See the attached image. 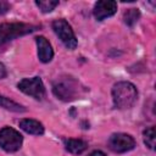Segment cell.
Listing matches in <instances>:
<instances>
[{
  "label": "cell",
  "mask_w": 156,
  "mask_h": 156,
  "mask_svg": "<svg viewBox=\"0 0 156 156\" xmlns=\"http://www.w3.org/2000/svg\"><path fill=\"white\" fill-rule=\"evenodd\" d=\"M52 29L67 49L74 50L77 48V45H78L77 38L74 35V32H73L72 27L69 26V23L66 20H63V18L55 20L52 22Z\"/></svg>",
  "instance_id": "obj_4"
},
{
  "label": "cell",
  "mask_w": 156,
  "mask_h": 156,
  "mask_svg": "<svg viewBox=\"0 0 156 156\" xmlns=\"http://www.w3.org/2000/svg\"><path fill=\"white\" fill-rule=\"evenodd\" d=\"M9 10H10V5H9V2L5 1V0H0V16L4 15V13H6Z\"/></svg>",
  "instance_id": "obj_16"
},
{
  "label": "cell",
  "mask_w": 156,
  "mask_h": 156,
  "mask_svg": "<svg viewBox=\"0 0 156 156\" xmlns=\"http://www.w3.org/2000/svg\"><path fill=\"white\" fill-rule=\"evenodd\" d=\"M23 136L16 129L11 127H4L0 129V147L6 152H15L21 149Z\"/></svg>",
  "instance_id": "obj_5"
},
{
  "label": "cell",
  "mask_w": 156,
  "mask_h": 156,
  "mask_svg": "<svg viewBox=\"0 0 156 156\" xmlns=\"http://www.w3.org/2000/svg\"><path fill=\"white\" fill-rule=\"evenodd\" d=\"M65 147L71 154L79 155V154H82L83 151L87 150L88 144H87V141H84L82 139H72V138H69V139L65 140Z\"/></svg>",
  "instance_id": "obj_11"
},
{
  "label": "cell",
  "mask_w": 156,
  "mask_h": 156,
  "mask_svg": "<svg viewBox=\"0 0 156 156\" xmlns=\"http://www.w3.org/2000/svg\"><path fill=\"white\" fill-rule=\"evenodd\" d=\"M35 43H37V48H38V57L43 63H48L52 60L54 57V50L51 48V44L49 43V40L40 35L35 38Z\"/></svg>",
  "instance_id": "obj_9"
},
{
  "label": "cell",
  "mask_w": 156,
  "mask_h": 156,
  "mask_svg": "<svg viewBox=\"0 0 156 156\" xmlns=\"http://www.w3.org/2000/svg\"><path fill=\"white\" fill-rule=\"evenodd\" d=\"M135 146V140L133 136L126 133H115L108 138V147L117 154L127 152L133 150Z\"/></svg>",
  "instance_id": "obj_7"
},
{
  "label": "cell",
  "mask_w": 156,
  "mask_h": 156,
  "mask_svg": "<svg viewBox=\"0 0 156 156\" xmlns=\"http://www.w3.org/2000/svg\"><path fill=\"white\" fill-rule=\"evenodd\" d=\"M0 107H4L5 110H9V111H12V112H24L26 108L17 104L16 101L4 96V95H0Z\"/></svg>",
  "instance_id": "obj_12"
},
{
  "label": "cell",
  "mask_w": 156,
  "mask_h": 156,
  "mask_svg": "<svg viewBox=\"0 0 156 156\" xmlns=\"http://www.w3.org/2000/svg\"><path fill=\"white\" fill-rule=\"evenodd\" d=\"M35 5L41 10V12L46 13V12H51L58 5V1L57 0H37Z\"/></svg>",
  "instance_id": "obj_15"
},
{
  "label": "cell",
  "mask_w": 156,
  "mask_h": 156,
  "mask_svg": "<svg viewBox=\"0 0 156 156\" xmlns=\"http://www.w3.org/2000/svg\"><path fill=\"white\" fill-rule=\"evenodd\" d=\"M83 87L72 77H60L52 83V93L61 101H72L78 99L83 93Z\"/></svg>",
  "instance_id": "obj_2"
},
{
  "label": "cell",
  "mask_w": 156,
  "mask_h": 156,
  "mask_svg": "<svg viewBox=\"0 0 156 156\" xmlns=\"http://www.w3.org/2000/svg\"><path fill=\"white\" fill-rule=\"evenodd\" d=\"M17 88L26 95H29L37 100H43L45 98V87L39 77L23 78L18 82Z\"/></svg>",
  "instance_id": "obj_6"
},
{
  "label": "cell",
  "mask_w": 156,
  "mask_h": 156,
  "mask_svg": "<svg viewBox=\"0 0 156 156\" xmlns=\"http://www.w3.org/2000/svg\"><path fill=\"white\" fill-rule=\"evenodd\" d=\"M6 76H7V71H6V67H5V65H4V63H1V62H0V79L5 78Z\"/></svg>",
  "instance_id": "obj_17"
},
{
  "label": "cell",
  "mask_w": 156,
  "mask_h": 156,
  "mask_svg": "<svg viewBox=\"0 0 156 156\" xmlns=\"http://www.w3.org/2000/svg\"><path fill=\"white\" fill-rule=\"evenodd\" d=\"M143 139H144V144L149 149L154 150V147H155V127L146 128L143 133Z\"/></svg>",
  "instance_id": "obj_14"
},
{
  "label": "cell",
  "mask_w": 156,
  "mask_h": 156,
  "mask_svg": "<svg viewBox=\"0 0 156 156\" xmlns=\"http://www.w3.org/2000/svg\"><path fill=\"white\" fill-rule=\"evenodd\" d=\"M140 18V11L138 9H129L123 13V21L127 26H134Z\"/></svg>",
  "instance_id": "obj_13"
},
{
  "label": "cell",
  "mask_w": 156,
  "mask_h": 156,
  "mask_svg": "<svg viewBox=\"0 0 156 156\" xmlns=\"http://www.w3.org/2000/svg\"><path fill=\"white\" fill-rule=\"evenodd\" d=\"M20 128L22 130H24L28 134H33V135H41L44 133V126L37 121V119H32V118H24L20 121Z\"/></svg>",
  "instance_id": "obj_10"
},
{
  "label": "cell",
  "mask_w": 156,
  "mask_h": 156,
  "mask_svg": "<svg viewBox=\"0 0 156 156\" xmlns=\"http://www.w3.org/2000/svg\"><path fill=\"white\" fill-rule=\"evenodd\" d=\"M89 156H106V155H105L102 151H100V150H95V151H93Z\"/></svg>",
  "instance_id": "obj_18"
},
{
  "label": "cell",
  "mask_w": 156,
  "mask_h": 156,
  "mask_svg": "<svg viewBox=\"0 0 156 156\" xmlns=\"http://www.w3.org/2000/svg\"><path fill=\"white\" fill-rule=\"evenodd\" d=\"M37 29H38L37 26H33L29 23H22V22L1 23L0 24V45L10 40H13L18 37L29 34Z\"/></svg>",
  "instance_id": "obj_3"
},
{
  "label": "cell",
  "mask_w": 156,
  "mask_h": 156,
  "mask_svg": "<svg viewBox=\"0 0 156 156\" xmlns=\"http://www.w3.org/2000/svg\"><path fill=\"white\" fill-rule=\"evenodd\" d=\"M113 105L118 110L130 108L138 100V90L130 82H118L112 88Z\"/></svg>",
  "instance_id": "obj_1"
},
{
  "label": "cell",
  "mask_w": 156,
  "mask_h": 156,
  "mask_svg": "<svg viewBox=\"0 0 156 156\" xmlns=\"http://www.w3.org/2000/svg\"><path fill=\"white\" fill-rule=\"evenodd\" d=\"M117 11V2L113 0H101L98 1L94 6L93 13L98 21H104L107 17H111Z\"/></svg>",
  "instance_id": "obj_8"
}]
</instances>
